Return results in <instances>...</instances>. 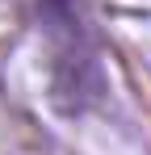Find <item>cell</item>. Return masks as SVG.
I'll return each instance as SVG.
<instances>
[{
  "instance_id": "6da1fadb",
  "label": "cell",
  "mask_w": 151,
  "mask_h": 155,
  "mask_svg": "<svg viewBox=\"0 0 151 155\" xmlns=\"http://www.w3.org/2000/svg\"><path fill=\"white\" fill-rule=\"evenodd\" d=\"M29 8L50 46V101L63 113L92 109L105 92V71L80 0H29Z\"/></svg>"
}]
</instances>
